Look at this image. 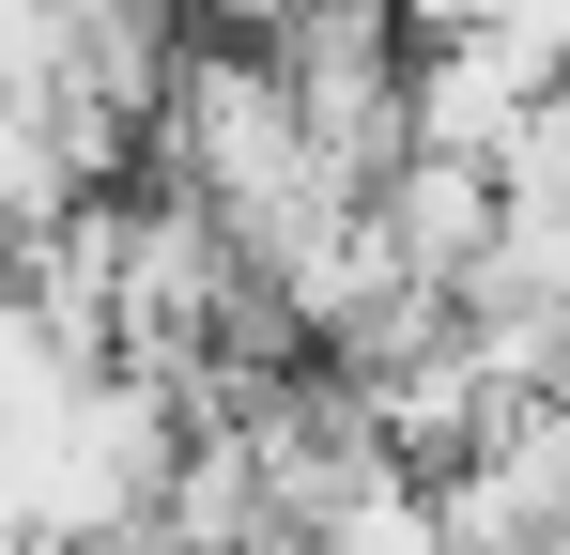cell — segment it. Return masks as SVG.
Here are the masks:
<instances>
[{"mask_svg": "<svg viewBox=\"0 0 570 555\" xmlns=\"http://www.w3.org/2000/svg\"><path fill=\"white\" fill-rule=\"evenodd\" d=\"M0 555H47V541H31V509H16V494H0Z\"/></svg>", "mask_w": 570, "mask_h": 555, "instance_id": "cell-3", "label": "cell"}, {"mask_svg": "<svg viewBox=\"0 0 570 555\" xmlns=\"http://www.w3.org/2000/svg\"><path fill=\"white\" fill-rule=\"evenodd\" d=\"M371 216H385V247H401V278H432L448 309H463V278H478V247H493V171H463V155H401V171L371 185Z\"/></svg>", "mask_w": 570, "mask_h": 555, "instance_id": "cell-2", "label": "cell"}, {"mask_svg": "<svg viewBox=\"0 0 570 555\" xmlns=\"http://www.w3.org/2000/svg\"><path fill=\"white\" fill-rule=\"evenodd\" d=\"M556 78H570V47H556V31H524V16H493V31H432V47H416V155L493 171Z\"/></svg>", "mask_w": 570, "mask_h": 555, "instance_id": "cell-1", "label": "cell"}]
</instances>
